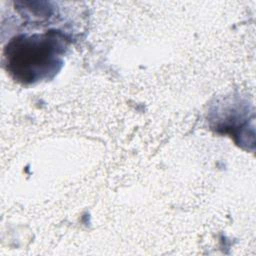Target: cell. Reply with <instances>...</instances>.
Returning <instances> with one entry per match:
<instances>
[{"label":"cell","mask_w":256,"mask_h":256,"mask_svg":"<svg viewBox=\"0 0 256 256\" xmlns=\"http://www.w3.org/2000/svg\"><path fill=\"white\" fill-rule=\"evenodd\" d=\"M6 49L9 70L23 81L41 79L42 74L49 73L57 62L55 56L58 48H55L54 39L47 35L19 37Z\"/></svg>","instance_id":"cell-1"}]
</instances>
